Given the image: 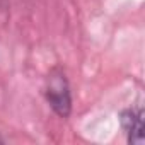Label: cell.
Here are the masks:
<instances>
[{
    "mask_svg": "<svg viewBox=\"0 0 145 145\" xmlns=\"http://www.w3.org/2000/svg\"><path fill=\"white\" fill-rule=\"evenodd\" d=\"M44 97L48 106L53 109V113L63 120H67L72 113V92H70V84L61 68H53L46 84H44Z\"/></svg>",
    "mask_w": 145,
    "mask_h": 145,
    "instance_id": "cell-1",
    "label": "cell"
},
{
    "mask_svg": "<svg viewBox=\"0 0 145 145\" xmlns=\"http://www.w3.org/2000/svg\"><path fill=\"white\" fill-rule=\"evenodd\" d=\"M120 123L130 143H137V145L143 143V109L142 108H137V109L130 108L121 111Z\"/></svg>",
    "mask_w": 145,
    "mask_h": 145,
    "instance_id": "cell-2",
    "label": "cell"
},
{
    "mask_svg": "<svg viewBox=\"0 0 145 145\" xmlns=\"http://www.w3.org/2000/svg\"><path fill=\"white\" fill-rule=\"evenodd\" d=\"M0 142H2V140H0Z\"/></svg>",
    "mask_w": 145,
    "mask_h": 145,
    "instance_id": "cell-3",
    "label": "cell"
}]
</instances>
